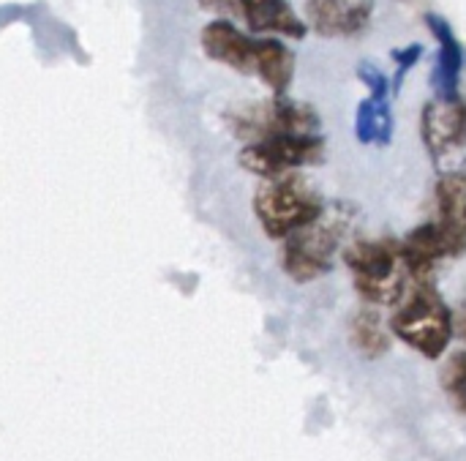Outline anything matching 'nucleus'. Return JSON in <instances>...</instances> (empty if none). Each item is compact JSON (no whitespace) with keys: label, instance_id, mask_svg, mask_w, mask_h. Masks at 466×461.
Returning <instances> with one entry per match:
<instances>
[{"label":"nucleus","instance_id":"f257e3e1","mask_svg":"<svg viewBox=\"0 0 466 461\" xmlns=\"http://www.w3.org/2000/svg\"><path fill=\"white\" fill-rule=\"evenodd\" d=\"M218 131H224L238 148L248 142L276 137H314L322 131V118L309 101L284 96H262L251 101H235L216 109Z\"/></svg>","mask_w":466,"mask_h":461},{"label":"nucleus","instance_id":"f03ea898","mask_svg":"<svg viewBox=\"0 0 466 461\" xmlns=\"http://www.w3.org/2000/svg\"><path fill=\"white\" fill-rule=\"evenodd\" d=\"M355 224V208L350 202H328L325 210L281 241L279 265L295 284H311L325 279L333 268L339 254L347 246V235Z\"/></svg>","mask_w":466,"mask_h":461},{"label":"nucleus","instance_id":"7ed1b4c3","mask_svg":"<svg viewBox=\"0 0 466 461\" xmlns=\"http://www.w3.org/2000/svg\"><path fill=\"white\" fill-rule=\"evenodd\" d=\"M325 197L303 172L257 180L251 191V213L262 235L273 243L287 241L325 210Z\"/></svg>","mask_w":466,"mask_h":461},{"label":"nucleus","instance_id":"20e7f679","mask_svg":"<svg viewBox=\"0 0 466 461\" xmlns=\"http://www.w3.org/2000/svg\"><path fill=\"white\" fill-rule=\"evenodd\" d=\"M390 333L429 361H440L453 342V309L442 298L437 279L412 282L393 306Z\"/></svg>","mask_w":466,"mask_h":461},{"label":"nucleus","instance_id":"39448f33","mask_svg":"<svg viewBox=\"0 0 466 461\" xmlns=\"http://www.w3.org/2000/svg\"><path fill=\"white\" fill-rule=\"evenodd\" d=\"M341 260L352 276L355 292L374 309H393L412 284L399 238H355L344 246Z\"/></svg>","mask_w":466,"mask_h":461},{"label":"nucleus","instance_id":"423d86ee","mask_svg":"<svg viewBox=\"0 0 466 461\" xmlns=\"http://www.w3.org/2000/svg\"><path fill=\"white\" fill-rule=\"evenodd\" d=\"M325 137H276L262 142H248L235 150V167L257 180H270L289 172H306L325 161Z\"/></svg>","mask_w":466,"mask_h":461},{"label":"nucleus","instance_id":"0eeeda50","mask_svg":"<svg viewBox=\"0 0 466 461\" xmlns=\"http://www.w3.org/2000/svg\"><path fill=\"white\" fill-rule=\"evenodd\" d=\"M420 142L434 161H442L466 148V98L434 96L420 112Z\"/></svg>","mask_w":466,"mask_h":461},{"label":"nucleus","instance_id":"6e6552de","mask_svg":"<svg viewBox=\"0 0 466 461\" xmlns=\"http://www.w3.org/2000/svg\"><path fill=\"white\" fill-rule=\"evenodd\" d=\"M434 227L448 260L466 254V172H442L434 183Z\"/></svg>","mask_w":466,"mask_h":461},{"label":"nucleus","instance_id":"1a4fd4ad","mask_svg":"<svg viewBox=\"0 0 466 461\" xmlns=\"http://www.w3.org/2000/svg\"><path fill=\"white\" fill-rule=\"evenodd\" d=\"M377 0H303L309 33L319 38H355L369 30Z\"/></svg>","mask_w":466,"mask_h":461},{"label":"nucleus","instance_id":"9d476101","mask_svg":"<svg viewBox=\"0 0 466 461\" xmlns=\"http://www.w3.org/2000/svg\"><path fill=\"white\" fill-rule=\"evenodd\" d=\"M426 25L437 38V66H434V96H459L461 93V74L466 66L464 44L459 41L451 22L440 14H426Z\"/></svg>","mask_w":466,"mask_h":461},{"label":"nucleus","instance_id":"9b49d317","mask_svg":"<svg viewBox=\"0 0 466 461\" xmlns=\"http://www.w3.org/2000/svg\"><path fill=\"white\" fill-rule=\"evenodd\" d=\"M399 246H401V257H404V265H407L412 282L437 279V268L448 260L434 221H426V224H418L415 230H410L399 241Z\"/></svg>","mask_w":466,"mask_h":461},{"label":"nucleus","instance_id":"f8f14e48","mask_svg":"<svg viewBox=\"0 0 466 461\" xmlns=\"http://www.w3.org/2000/svg\"><path fill=\"white\" fill-rule=\"evenodd\" d=\"M355 139L360 145H390L393 139V112L390 98L366 96L355 109Z\"/></svg>","mask_w":466,"mask_h":461},{"label":"nucleus","instance_id":"ddd939ff","mask_svg":"<svg viewBox=\"0 0 466 461\" xmlns=\"http://www.w3.org/2000/svg\"><path fill=\"white\" fill-rule=\"evenodd\" d=\"M350 342L369 361H377L380 355H385L390 350V333L374 306L355 312V317L350 323Z\"/></svg>","mask_w":466,"mask_h":461},{"label":"nucleus","instance_id":"4468645a","mask_svg":"<svg viewBox=\"0 0 466 461\" xmlns=\"http://www.w3.org/2000/svg\"><path fill=\"white\" fill-rule=\"evenodd\" d=\"M440 383H442V391L445 396L453 402V407L466 415V350L461 353H453L442 372H440Z\"/></svg>","mask_w":466,"mask_h":461},{"label":"nucleus","instance_id":"2eb2a0df","mask_svg":"<svg viewBox=\"0 0 466 461\" xmlns=\"http://www.w3.org/2000/svg\"><path fill=\"white\" fill-rule=\"evenodd\" d=\"M423 55H426V46L423 44H418V41H412V44H404L401 49H393V63H396V74H393V79H390V85H393V96L401 90V85H404V77L423 60Z\"/></svg>","mask_w":466,"mask_h":461},{"label":"nucleus","instance_id":"dca6fc26","mask_svg":"<svg viewBox=\"0 0 466 461\" xmlns=\"http://www.w3.org/2000/svg\"><path fill=\"white\" fill-rule=\"evenodd\" d=\"M358 79L369 87V96H374V98H390L393 96L390 77L374 63H360L358 66Z\"/></svg>","mask_w":466,"mask_h":461},{"label":"nucleus","instance_id":"f3484780","mask_svg":"<svg viewBox=\"0 0 466 461\" xmlns=\"http://www.w3.org/2000/svg\"><path fill=\"white\" fill-rule=\"evenodd\" d=\"M453 336H459L466 344V295L459 301V306L453 309Z\"/></svg>","mask_w":466,"mask_h":461}]
</instances>
